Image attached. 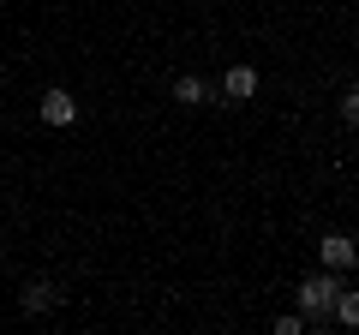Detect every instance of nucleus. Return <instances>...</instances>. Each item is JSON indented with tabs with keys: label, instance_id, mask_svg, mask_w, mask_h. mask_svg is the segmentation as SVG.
Masks as SVG:
<instances>
[{
	"label": "nucleus",
	"instance_id": "0eeeda50",
	"mask_svg": "<svg viewBox=\"0 0 359 335\" xmlns=\"http://www.w3.org/2000/svg\"><path fill=\"white\" fill-rule=\"evenodd\" d=\"M335 323H341V329H359V294H335Z\"/></svg>",
	"mask_w": 359,
	"mask_h": 335
},
{
	"label": "nucleus",
	"instance_id": "6e6552de",
	"mask_svg": "<svg viewBox=\"0 0 359 335\" xmlns=\"http://www.w3.org/2000/svg\"><path fill=\"white\" fill-rule=\"evenodd\" d=\"M306 329V311H287V317H276V335H299Z\"/></svg>",
	"mask_w": 359,
	"mask_h": 335
},
{
	"label": "nucleus",
	"instance_id": "1a4fd4ad",
	"mask_svg": "<svg viewBox=\"0 0 359 335\" xmlns=\"http://www.w3.org/2000/svg\"><path fill=\"white\" fill-rule=\"evenodd\" d=\"M341 120H347V126H359V84L341 96Z\"/></svg>",
	"mask_w": 359,
	"mask_h": 335
},
{
	"label": "nucleus",
	"instance_id": "f03ea898",
	"mask_svg": "<svg viewBox=\"0 0 359 335\" xmlns=\"http://www.w3.org/2000/svg\"><path fill=\"white\" fill-rule=\"evenodd\" d=\"M318 264L347 275V270L359 264V240H347V233H323V240H318Z\"/></svg>",
	"mask_w": 359,
	"mask_h": 335
},
{
	"label": "nucleus",
	"instance_id": "423d86ee",
	"mask_svg": "<svg viewBox=\"0 0 359 335\" xmlns=\"http://www.w3.org/2000/svg\"><path fill=\"white\" fill-rule=\"evenodd\" d=\"M174 102H180V108H204V102H216V90H210L198 72H180V78H174Z\"/></svg>",
	"mask_w": 359,
	"mask_h": 335
},
{
	"label": "nucleus",
	"instance_id": "7ed1b4c3",
	"mask_svg": "<svg viewBox=\"0 0 359 335\" xmlns=\"http://www.w3.org/2000/svg\"><path fill=\"white\" fill-rule=\"evenodd\" d=\"M60 282H48V275H36V282H25V287H18V306H25L30 311V317H48V311L54 306H60Z\"/></svg>",
	"mask_w": 359,
	"mask_h": 335
},
{
	"label": "nucleus",
	"instance_id": "20e7f679",
	"mask_svg": "<svg viewBox=\"0 0 359 335\" xmlns=\"http://www.w3.org/2000/svg\"><path fill=\"white\" fill-rule=\"evenodd\" d=\"M36 114H42V126L60 132V126H72V120H78V96H72V90H48V96L36 102Z\"/></svg>",
	"mask_w": 359,
	"mask_h": 335
},
{
	"label": "nucleus",
	"instance_id": "f257e3e1",
	"mask_svg": "<svg viewBox=\"0 0 359 335\" xmlns=\"http://www.w3.org/2000/svg\"><path fill=\"white\" fill-rule=\"evenodd\" d=\"M335 294H341V270H318L299 282V311L306 323H335Z\"/></svg>",
	"mask_w": 359,
	"mask_h": 335
},
{
	"label": "nucleus",
	"instance_id": "39448f33",
	"mask_svg": "<svg viewBox=\"0 0 359 335\" xmlns=\"http://www.w3.org/2000/svg\"><path fill=\"white\" fill-rule=\"evenodd\" d=\"M222 96H228V102H252L257 96V66H228V78H222Z\"/></svg>",
	"mask_w": 359,
	"mask_h": 335
}]
</instances>
